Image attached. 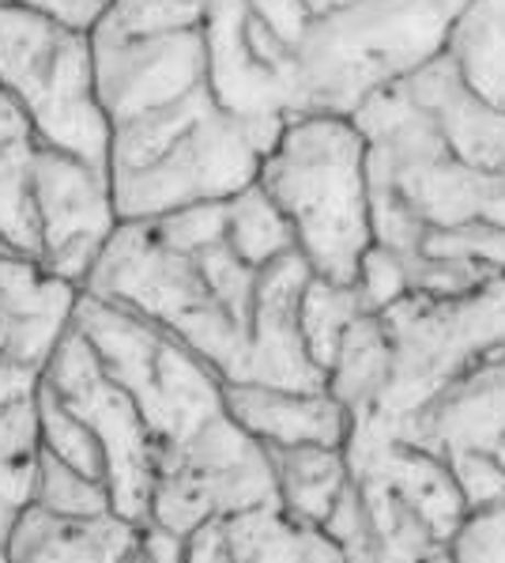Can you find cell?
<instances>
[{"label":"cell","instance_id":"cell-19","mask_svg":"<svg viewBox=\"0 0 505 563\" xmlns=\"http://www.w3.org/2000/svg\"><path fill=\"white\" fill-rule=\"evenodd\" d=\"M389 375H393V344H389L385 325L378 314H359L328 363L325 389L344 405L351 423H362L378 409Z\"/></svg>","mask_w":505,"mask_h":563},{"label":"cell","instance_id":"cell-28","mask_svg":"<svg viewBox=\"0 0 505 563\" xmlns=\"http://www.w3.org/2000/svg\"><path fill=\"white\" fill-rule=\"evenodd\" d=\"M415 254L449 257V262H472L505 273V231L486 220H468L457 228H430Z\"/></svg>","mask_w":505,"mask_h":563},{"label":"cell","instance_id":"cell-4","mask_svg":"<svg viewBox=\"0 0 505 563\" xmlns=\"http://www.w3.org/2000/svg\"><path fill=\"white\" fill-rule=\"evenodd\" d=\"M80 291L117 302L167 329L223 383L242 378L249 344L246 329L212 299L197 257L167 246L152 223H117L102 242Z\"/></svg>","mask_w":505,"mask_h":563},{"label":"cell","instance_id":"cell-34","mask_svg":"<svg viewBox=\"0 0 505 563\" xmlns=\"http://www.w3.org/2000/svg\"><path fill=\"white\" fill-rule=\"evenodd\" d=\"M125 563H186V537L162 530L155 522H141L136 544L128 549Z\"/></svg>","mask_w":505,"mask_h":563},{"label":"cell","instance_id":"cell-37","mask_svg":"<svg viewBox=\"0 0 505 563\" xmlns=\"http://www.w3.org/2000/svg\"><path fill=\"white\" fill-rule=\"evenodd\" d=\"M38 378H42V371L27 367V363H15V360L0 356V412L31 401L34 389H38Z\"/></svg>","mask_w":505,"mask_h":563},{"label":"cell","instance_id":"cell-29","mask_svg":"<svg viewBox=\"0 0 505 563\" xmlns=\"http://www.w3.org/2000/svg\"><path fill=\"white\" fill-rule=\"evenodd\" d=\"M321 533L344 552L347 563H381V549H378V533H373L370 510L362 504V492L355 481L344 484V492L336 496L333 510L321 522Z\"/></svg>","mask_w":505,"mask_h":563},{"label":"cell","instance_id":"cell-43","mask_svg":"<svg viewBox=\"0 0 505 563\" xmlns=\"http://www.w3.org/2000/svg\"><path fill=\"white\" fill-rule=\"evenodd\" d=\"M102 4H110V0H102Z\"/></svg>","mask_w":505,"mask_h":563},{"label":"cell","instance_id":"cell-20","mask_svg":"<svg viewBox=\"0 0 505 563\" xmlns=\"http://www.w3.org/2000/svg\"><path fill=\"white\" fill-rule=\"evenodd\" d=\"M441 49L479 99L505 110V0H464Z\"/></svg>","mask_w":505,"mask_h":563},{"label":"cell","instance_id":"cell-41","mask_svg":"<svg viewBox=\"0 0 505 563\" xmlns=\"http://www.w3.org/2000/svg\"><path fill=\"white\" fill-rule=\"evenodd\" d=\"M0 563H12V556H8V549L0 544Z\"/></svg>","mask_w":505,"mask_h":563},{"label":"cell","instance_id":"cell-5","mask_svg":"<svg viewBox=\"0 0 505 563\" xmlns=\"http://www.w3.org/2000/svg\"><path fill=\"white\" fill-rule=\"evenodd\" d=\"M72 325L106 378L133 397L159 446L186 443L200 423L223 412V378L167 329L87 291L72 307Z\"/></svg>","mask_w":505,"mask_h":563},{"label":"cell","instance_id":"cell-35","mask_svg":"<svg viewBox=\"0 0 505 563\" xmlns=\"http://www.w3.org/2000/svg\"><path fill=\"white\" fill-rule=\"evenodd\" d=\"M4 8H27V12H42L57 23H68V27L91 31L102 15V0H0Z\"/></svg>","mask_w":505,"mask_h":563},{"label":"cell","instance_id":"cell-17","mask_svg":"<svg viewBox=\"0 0 505 563\" xmlns=\"http://www.w3.org/2000/svg\"><path fill=\"white\" fill-rule=\"evenodd\" d=\"M38 148L31 118L0 88V250L38 262V216L31 197V159Z\"/></svg>","mask_w":505,"mask_h":563},{"label":"cell","instance_id":"cell-3","mask_svg":"<svg viewBox=\"0 0 505 563\" xmlns=\"http://www.w3.org/2000/svg\"><path fill=\"white\" fill-rule=\"evenodd\" d=\"M257 186L287 216L310 273L351 284L373 242L366 141L355 121L339 114L287 118L260 159Z\"/></svg>","mask_w":505,"mask_h":563},{"label":"cell","instance_id":"cell-6","mask_svg":"<svg viewBox=\"0 0 505 563\" xmlns=\"http://www.w3.org/2000/svg\"><path fill=\"white\" fill-rule=\"evenodd\" d=\"M0 88L31 118L38 144L106 167L110 118L94 95L91 31L0 4Z\"/></svg>","mask_w":505,"mask_h":563},{"label":"cell","instance_id":"cell-15","mask_svg":"<svg viewBox=\"0 0 505 563\" xmlns=\"http://www.w3.org/2000/svg\"><path fill=\"white\" fill-rule=\"evenodd\" d=\"M370 181H385L393 186L404 205L423 220V228H457V223L479 220L483 205L491 197L494 175L475 167H464L452 155L423 163H404V167H370L366 163Z\"/></svg>","mask_w":505,"mask_h":563},{"label":"cell","instance_id":"cell-10","mask_svg":"<svg viewBox=\"0 0 505 563\" xmlns=\"http://www.w3.org/2000/svg\"><path fill=\"white\" fill-rule=\"evenodd\" d=\"M31 197L38 216V265L57 280L83 288L102 242L117 228L110 170L38 144L31 159Z\"/></svg>","mask_w":505,"mask_h":563},{"label":"cell","instance_id":"cell-7","mask_svg":"<svg viewBox=\"0 0 505 563\" xmlns=\"http://www.w3.org/2000/svg\"><path fill=\"white\" fill-rule=\"evenodd\" d=\"M280 507L268 450L223 412L200 423L178 446L155 454V488L147 522L189 537L207 518H234L246 510Z\"/></svg>","mask_w":505,"mask_h":563},{"label":"cell","instance_id":"cell-30","mask_svg":"<svg viewBox=\"0 0 505 563\" xmlns=\"http://www.w3.org/2000/svg\"><path fill=\"white\" fill-rule=\"evenodd\" d=\"M449 476L460 492V504L472 515V510H491L505 504V470L494 462V454L486 446H457L446 450Z\"/></svg>","mask_w":505,"mask_h":563},{"label":"cell","instance_id":"cell-36","mask_svg":"<svg viewBox=\"0 0 505 563\" xmlns=\"http://www.w3.org/2000/svg\"><path fill=\"white\" fill-rule=\"evenodd\" d=\"M186 563H231V549H226L223 518H207L186 537Z\"/></svg>","mask_w":505,"mask_h":563},{"label":"cell","instance_id":"cell-9","mask_svg":"<svg viewBox=\"0 0 505 563\" xmlns=\"http://www.w3.org/2000/svg\"><path fill=\"white\" fill-rule=\"evenodd\" d=\"M260 148L246 125L220 107L204 110L155 163L128 175H110V197L117 223L159 220L173 208L200 201H231L257 181Z\"/></svg>","mask_w":505,"mask_h":563},{"label":"cell","instance_id":"cell-21","mask_svg":"<svg viewBox=\"0 0 505 563\" xmlns=\"http://www.w3.org/2000/svg\"><path fill=\"white\" fill-rule=\"evenodd\" d=\"M231 563H347L317 526L294 522L280 507L223 518Z\"/></svg>","mask_w":505,"mask_h":563},{"label":"cell","instance_id":"cell-27","mask_svg":"<svg viewBox=\"0 0 505 563\" xmlns=\"http://www.w3.org/2000/svg\"><path fill=\"white\" fill-rule=\"evenodd\" d=\"M31 504L42 510H54V515H106V510H113L106 484L65 465L60 457L46 454L42 446L34 454Z\"/></svg>","mask_w":505,"mask_h":563},{"label":"cell","instance_id":"cell-11","mask_svg":"<svg viewBox=\"0 0 505 563\" xmlns=\"http://www.w3.org/2000/svg\"><path fill=\"white\" fill-rule=\"evenodd\" d=\"M94 95L110 125L147 110L170 107L204 88V34L173 31L152 38H102L91 34Z\"/></svg>","mask_w":505,"mask_h":563},{"label":"cell","instance_id":"cell-32","mask_svg":"<svg viewBox=\"0 0 505 563\" xmlns=\"http://www.w3.org/2000/svg\"><path fill=\"white\" fill-rule=\"evenodd\" d=\"M426 235L423 220L385 181H370V239L396 254H415Z\"/></svg>","mask_w":505,"mask_h":563},{"label":"cell","instance_id":"cell-42","mask_svg":"<svg viewBox=\"0 0 505 563\" xmlns=\"http://www.w3.org/2000/svg\"><path fill=\"white\" fill-rule=\"evenodd\" d=\"M441 4H449V8H460V4H464V0H441Z\"/></svg>","mask_w":505,"mask_h":563},{"label":"cell","instance_id":"cell-1","mask_svg":"<svg viewBox=\"0 0 505 563\" xmlns=\"http://www.w3.org/2000/svg\"><path fill=\"white\" fill-rule=\"evenodd\" d=\"M393 375L355 435L404 439L430 454L491 446L505 431V273L452 299L404 296L381 310Z\"/></svg>","mask_w":505,"mask_h":563},{"label":"cell","instance_id":"cell-38","mask_svg":"<svg viewBox=\"0 0 505 563\" xmlns=\"http://www.w3.org/2000/svg\"><path fill=\"white\" fill-rule=\"evenodd\" d=\"M15 515H20V507H12L4 496H0V544H4V537L8 530H12V522H15Z\"/></svg>","mask_w":505,"mask_h":563},{"label":"cell","instance_id":"cell-13","mask_svg":"<svg viewBox=\"0 0 505 563\" xmlns=\"http://www.w3.org/2000/svg\"><path fill=\"white\" fill-rule=\"evenodd\" d=\"M223 409L265 446H344L351 435V416L328 389L223 383Z\"/></svg>","mask_w":505,"mask_h":563},{"label":"cell","instance_id":"cell-40","mask_svg":"<svg viewBox=\"0 0 505 563\" xmlns=\"http://www.w3.org/2000/svg\"><path fill=\"white\" fill-rule=\"evenodd\" d=\"M423 563H452V556H449V549H446V544H438V549H434L430 556H426Z\"/></svg>","mask_w":505,"mask_h":563},{"label":"cell","instance_id":"cell-22","mask_svg":"<svg viewBox=\"0 0 505 563\" xmlns=\"http://www.w3.org/2000/svg\"><path fill=\"white\" fill-rule=\"evenodd\" d=\"M351 481L359 484L362 504L370 510L381 563H423L441 544L438 537L430 533V526H426L378 473L362 470V473H351Z\"/></svg>","mask_w":505,"mask_h":563},{"label":"cell","instance_id":"cell-8","mask_svg":"<svg viewBox=\"0 0 505 563\" xmlns=\"http://www.w3.org/2000/svg\"><path fill=\"white\" fill-rule=\"evenodd\" d=\"M42 386L54 389L57 401L99 439L102 454H106V488L113 510L133 522H147L159 443L147 431L144 416L136 412L133 397L106 378V371L99 367L91 344L76 325L60 333L57 349L42 363Z\"/></svg>","mask_w":505,"mask_h":563},{"label":"cell","instance_id":"cell-18","mask_svg":"<svg viewBox=\"0 0 505 563\" xmlns=\"http://www.w3.org/2000/svg\"><path fill=\"white\" fill-rule=\"evenodd\" d=\"M265 450H268V462H272L280 510L291 515L294 522H306L321 530V522L333 510L336 496L351 481L344 446L302 443V446H265Z\"/></svg>","mask_w":505,"mask_h":563},{"label":"cell","instance_id":"cell-25","mask_svg":"<svg viewBox=\"0 0 505 563\" xmlns=\"http://www.w3.org/2000/svg\"><path fill=\"white\" fill-rule=\"evenodd\" d=\"M34 420H38V446L46 454H54L65 465H72V470L106 484V454H102L99 439L57 401L54 389L42 386V378L38 389H34Z\"/></svg>","mask_w":505,"mask_h":563},{"label":"cell","instance_id":"cell-16","mask_svg":"<svg viewBox=\"0 0 505 563\" xmlns=\"http://www.w3.org/2000/svg\"><path fill=\"white\" fill-rule=\"evenodd\" d=\"M355 129L366 141V163L370 167H404V163L441 159L449 155L434 114H426L400 84L373 91L351 114Z\"/></svg>","mask_w":505,"mask_h":563},{"label":"cell","instance_id":"cell-2","mask_svg":"<svg viewBox=\"0 0 505 563\" xmlns=\"http://www.w3.org/2000/svg\"><path fill=\"white\" fill-rule=\"evenodd\" d=\"M457 12L441 0H351L313 15L280 73L283 114L351 118L373 91L438 54Z\"/></svg>","mask_w":505,"mask_h":563},{"label":"cell","instance_id":"cell-24","mask_svg":"<svg viewBox=\"0 0 505 563\" xmlns=\"http://www.w3.org/2000/svg\"><path fill=\"white\" fill-rule=\"evenodd\" d=\"M226 246L249 268H260L294 250L291 223L257 181L226 201Z\"/></svg>","mask_w":505,"mask_h":563},{"label":"cell","instance_id":"cell-26","mask_svg":"<svg viewBox=\"0 0 505 563\" xmlns=\"http://www.w3.org/2000/svg\"><path fill=\"white\" fill-rule=\"evenodd\" d=\"M204 0H110L91 34L102 38H152V34L197 31Z\"/></svg>","mask_w":505,"mask_h":563},{"label":"cell","instance_id":"cell-23","mask_svg":"<svg viewBox=\"0 0 505 563\" xmlns=\"http://www.w3.org/2000/svg\"><path fill=\"white\" fill-rule=\"evenodd\" d=\"M359 314H366V310L359 307V296H355L351 284H336L310 273L306 288L299 296V336L310 363L321 375L328 371L339 341H344V333Z\"/></svg>","mask_w":505,"mask_h":563},{"label":"cell","instance_id":"cell-33","mask_svg":"<svg viewBox=\"0 0 505 563\" xmlns=\"http://www.w3.org/2000/svg\"><path fill=\"white\" fill-rule=\"evenodd\" d=\"M446 549L452 563H505V504L464 515Z\"/></svg>","mask_w":505,"mask_h":563},{"label":"cell","instance_id":"cell-14","mask_svg":"<svg viewBox=\"0 0 505 563\" xmlns=\"http://www.w3.org/2000/svg\"><path fill=\"white\" fill-rule=\"evenodd\" d=\"M141 522L106 515H54L34 504H23L4 549L12 563H125L136 544Z\"/></svg>","mask_w":505,"mask_h":563},{"label":"cell","instance_id":"cell-39","mask_svg":"<svg viewBox=\"0 0 505 563\" xmlns=\"http://www.w3.org/2000/svg\"><path fill=\"white\" fill-rule=\"evenodd\" d=\"M486 450H491V454H494V462H498L502 470H505V431H498V435H494V443L486 446Z\"/></svg>","mask_w":505,"mask_h":563},{"label":"cell","instance_id":"cell-12","mask_svg":"<svg viewBox=\"0 0 505 563\" xmlns=\"http://www.w3.org/2000/svg\"><path fill=\"white\" fill-rule=\"evenodd\" d=\"M400 88L412 95L415 102L434 114L446 148L452 159L464 167L486 170V175H502L505 170V110L491 107L486 99L460 80L457 65L446 49L426 57L412 73L400 80Z\"/></svg>","mask_w":505,"mask_h":563},{"label":"cell","instance_id":"cell-31","mask_svg":"<svg viewBox=\"0 0 505 563\" xmlns=\"http://www.w3.org/2000/svg\"><path fill=\"white\" fill-rule=\"evenodd\" d=\"M355 296H359V307L366 314H381L389 310L396 299L407 296V265L404 254L396 250H385L378 242H370L362 254L359 268H355V280H351Z\"/></svg>","mask_w":505,"mask_h":563}]
</instances>
